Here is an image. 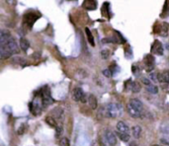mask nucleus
Listing matches in <instances>:
<instances>
[{
  "label": "nucleus",
  "instance_id": "nucleus-7",
  "mask_svg": "<svg viewBox=\"0 0 169 146\" xmlns=\"http://www.w3.org/2000/svg\"><path fill=\"white\" fill-rule=\"evenodd\" d=\"M105 139L109 146H115L117 144V137L112 130H107L105 131Z\"/></svg>",
  "mask_w": 169,
  "mask_h": 146
},
{
  "label": "nucleus",
  "instance_id": "nucleus-33",
  "mask_svg": "<svg viewBox=\"0 0 169 146\" xmlns=\"http://www.w3.org/2000/svg\"><path fill=\"white\" fill-rule=\"evenodd\" d=\"M161 142L169 145V136H165V138H161Z\"/></svg>",
  "mask_w": 169,
  "mask_h": 146
},
{
  "label": "nucleus",
  "instance_id": "nucleus-27",
  "mask_svg": "<svg viewBox=\"0 0 169 146\" xmlns=\"http://www.w3.org/2000/svg\"><path fill=\"white\" fill-rule=\"evenodd\" d=\"M60 146H69V140L66 137H63L60 140Z\"/></svg>",
  "mask_w": 169,
  "mask_h": 146
},
{
  "label": "nucleus",
  "instance_id": "nucleus-15",
  "mask_svg": "<svg viewBox=\"0 0 169 146\" xmlns=\"http://www.w3.org/2000/svg\"><path fill=\"white\" fill-rule=\"evenodd\" d=\"M88 104H89L90 108H91L92 110L97 109L98 102H97L96 97H95L94 95H89V97H88Z\"/></svg>",
  "mask_w": 169,
  "mask_h": 146
},
{
  "label": "nucleus",
  "instance_id": "nucleus-21",
  "mask_svg": "<svg viewBox=\"0 0 169 146\" xmlns=\"http://www.w3.org/2000/svg\"><path fill=\"white\" fill-rule=\"evenodd\" d=\"M46 122H47L49 125L52 126V127H55V128H56V126H58L56 120L53 119L52 117H46Z\"/></svg>",
  "mask_w": 169,
  "mask_h": 146
},
{
  "label": "nucleus",
  "instance_id": "nucleus-11",
  "mask_svg": "<svg viewBox=\"0 0 169 146\" xmlns=\"http://www.w3.org/2000/svg\"><path fill=\"white\" fill-rule=\"evenodd\" d=\"M127 110H128V113L129 115L131 116L132 117H134V119H137V117H140V115H142V112L137 111V109H134V107H132L129 104L127 105Z\"/></svg>",
  "mask_w": 169,
  "mask_h": 146
},
{
  "label": "nucleus",
  "instance_id": "nucleus-22",
  "mask_svg": "<svg viewBox=\"0 0 169 146\" xmlns=\"http://www.w3.org/2000/svg\"><path fill=\"white\" fill-rule=\"evenodd\" d=\"M145 88L148 92H150L151 94H157V93H158V87H156L155 85H153V84H151V85L145 87Z\"/></svg>",
  "mask_w": 169,
  "mask_h": 146
},
{
  "label": "nucleus",
  "instance_id": "nucleus-24",
  "mask_svg": "<svg viewBox=\"0 0 169 146\" xmlns=\"http://www.w3.org/2000/svg\"><path fill=\"white\" fill-rule=\"evenodd\" d=\"M102 14L109 18V3H104L102 6Z\"/></svg>",
  "mask_w": 169,
  "mask_h": 146
},
{
  "label": "nucleus",
  "instance_id": "nucleus-25",
  "mask_svg": "<svg viewBox=\"0 0 169 146\" xmlns=\"http://www.w3.org/2000/svg\"><path fill=\"white\" fill-rule=\"evenodd\" d=\"M26 130H27V125L26 123H22L17 132H18L19 135H22V134H24L25 132H26Z\"/></svg>",
  "mask_w": 169,
  "mask_h": 146
},
{
  "label": "nucleus",
  "instance_id": "nucleus-2",
  "mask_svg": "<svg viewBox=\"0 0 169 146\" xmlns=\"http://www.w3.org/2000/svg\"><path fill=\"white\" fill-rule=\"evenodd\" d=\"M100 113L106 117H111V119H116L122 115V106L117 103H111L108 105L104 106L101 109Z\"/></svg>",
  "mask_w": 169,
  "mask_h": 146
},
{
  "label": "nucleus",
  "instance_id": "nucleus-14",
  "mask_svg": "<svg viewBox=\"0 0 169 146\" xmlns=\"http://www.w3.org/2000/svg\"><path fill=\"white\" fill-rule=\"evenodd\" d=\"M129 104L132 107H134V109H137V111L142 112V103L140 102V100H137V99H131V100H129Z\"/></svg>",
  "mask_w": 169,
  "mask_h": 146
},
{
  "label": "nucleus",
  "instance_id": "nucleus-19",
  "mask_svg": "<svg viewBox=\"0 0 169 146\" xmlns=\"http://www.w3.org/2000/svg\"><path fill=\"white\" fill-rule=\"evenodd\" d=\"M140 133H142V128L140 125H136L133 127V135L134 138H140Z\"/></svg>",
  "mask_w": 169,
  "mask_h": 146
},
{
  "label": "nucleus",
  "instance_id": "nucleus-35",
  "mask_svg": "<svg viewBox=\"0 0 169 146\" xmlns=\"http://www.w3.org/2000/svg\"><path fill=\"white\" fill-rule=\"evenodd\" d=\"M153 146H161V145H153Z\"/></svg>",
  "mask_w": 169,
  "mask_h": 146
},
{
  "label": "nucleus",
  "instance_id": "nucleus-26",
  "mask_svg": "<svg viewBox=\"0 0 169 146\" xmlns=\"http://www.w3.org/2000/svg\"><path fill=\"white\" fill-rule=\"evenodd\" d=\"M150 79L153 82H158V72H150Z\"/></svg>",
  "mask_w": 169,
  "mask_h": 146
},
{
  "label": "nucleus",
  "instance_id": "nucleus-8",
  "mask_svg": "<svg viewBox=\"0 0 169 146\" xmlns=\"http://www.w3.org/2000/svg\"><path fill=\"white\" fill-rule=\"evenodd\" d=\"M163 52H164V49H163L162 44L160 43L159 41L155 40V41H154V43L152 44V46H151V52H152L153 54L162 55Z\"/></svg>",
  "mask_w": 169,
  "mask_h": 146
},
{
  "label": "nucleus",
  "instance_id": "nucleus-20",
  "mask_svg": "<svg viewBox=\"0 0 169 146\" xmlns=\"http://www.w3.org/2000/svg\"><path fill=\"white\" fill-rule=\"evenodd\" d=\"M85 33H86V36H87V39H88V42L89 44H91L92 47L95 46V43H94V39H93V36H92V33L90 32V30L88 28H86L85 29Z\"/></svg>",
  "mask_w": 169,
  "mask_h": 146
},
{
  "label": "nucleus",
  "instance_id": "nucleus-30",
  "mask_svg": "<svg viewBox=\"0 0 169 146\" xmlns=\"http://www.w3.org/2000/svg\"><path fill=\"white\" fill-rule=\"evenodd\" d=\"M142 84L143 85H145V87H147V86H149V85H151V81L149 80V79H147V78H142Z\"/></svg>",
  "mask_w": 169,
  "mask_h": 146
},
{
  "label": "nucleus",
  "instance_id": "nucleus-4",
  "mask_svg": "<svg viewBox=\"0 0 169 146\" xmlns=\"http://www.w3.org/2000/svg\"><path fill=\"white\" fill-rule=\"evenodd\" d=\"M72 99L73 101L75 102H82V103H85L86 100H87V96L85 95V93L83 92L82 88H75L73 89L72 91Z\"/></svg>",
  "mask_w": 169,
  "mask_h": 146
},
{
  "label": "nucleus",
  "instance_id": "nucleus-23",
  "mask_svg": "<svg viewBox=\"0 0 169 146\" xmlns=\"http://www.w3.org/2000/svg\"><path fill=\"white\" fill-rule=\"evenodd\" d=\"M118 135H119V138L121 140H123L124 142H128L129 140V133H120L118 132Z\"/></svg>",
  "mask_w": 169,
  "mask_h": 146
},
{
  "label": "nucleus",
  "instance_id": "nucleus-13",
  "mask_svg": "<svg viewBox=\"0 0 169 146\" xmlns=\"http://www.w3.org/2000/svg\"><path fill=\"white\" fill-rule=\"evenodd\" d=\"M52 117L56 120H61V119H63L64 112H63V110L61 109V108L58 107V108H55V109L52 110Z\"/></svg>",
  "mask_w": 169,
  "mask_h": 146
},
{
  "label": "nucleus",
  "instance_id": "nucleus-17",
  "mask_svg": "<svg viewBox=\"0 0 169 146\" xmlns=\"http://www.w3.org/2000/svg\"><path fill=\"white\" fill-rule=\"evenodd\" d=\"M20 47H21L22 50L27 52V50L29 49V47H30V43L28 42V40H26L25 38H22L20 40Z\"/></svg>",
  "mask_w": 169,
  "mask_h": 146
},
{
  "label": "nucleus",
  "instance_id": "nucleus-34",
  "mask_svg": "<svg viewBox=\"0 0 169 146\" xmlns=\"http://www.w3.org/2000/svg\"><path fill=\"white\" fill-rule=\"evenodd\" d=\"M129 146H137V144H136V143H134V142H132L131 144H129Z\"/></svg>",
  "mask_w": 169,
  "mask_h": 146
},
{
  "label": "nucleus",
  "instance_id": "nucleus-3",
  "mask_svg": "<svg viewBox=\"0 0 169 146\" xmlns=\"http://www.w3.org/2000/svg\"><path fill=\"white\" fill-rule=\"evenodd\" d=\"M39 15L34 12H30L25 14L24 19H23V24L28 28H32L33 25L35 24V22L38 20Z\"/></svg>",
  "mask_w": 169,
  "mask_h": 146
},
{
  "label": "nucleus",
  "instance_id": "nucleus-10",
  "mask_svg": "<svg viewBox=\"0 0 169 146\" xmlns=\"http://www.w3.org/2000/svg\"><path fill=\"white\" fill-rule=\"evenodd\" d=\"M12 36H11V34L8 30H2L1 33H0V46H3L6 43H8Z\"/></svg>",
  "mask_w": 169,
  "mask_h": 146
},
{
  "label": "nucleus",
  "instance_id": "nucleus-32",
  "mask_svg": "<svg viewBox=\"0 0 169 146\" xmlns=\"http://www.w3.org/2000/svg\"><path fill=\"white\" fill-rule=\"evenodd\" d=\"M126 57L128 58H132V52L129 49H126Z\"/></svg>",
  "mask_w": 169,
  "mask_h": 146
},
{
  "label": "nucleus",
  "instance_id": "nucleus-28",
  "mask_svg": "<svg viewBox=\"0 0 169 146\" xmlns=\"http://www.w3.org/2000/svg\"><path fill=\"white\" fill-rule=\"evenodd\" d=\"M55 130H56V137H58V138H60V136L63 132V126H61V125H58V126H56V128H55Z\"/></svg>",
  "mask_w": 169,
  "mask_h": 146
},
{
  "label": "nucleus",
  "instance_id": "nucleus-6",
  "mask_svg": "<svg viewBox=\"0 0 169 146\" xmlns=\"http://www.w3.org/2000/svg\"><path fill=\"white\" fill-rule=\"evenodd\" d=\"M40 94L42 96V99H43L44 107L50 106L52 102V96H50V91L49 87L45 86L44 88L40 91Z\"/></svg>",
  "mask_w": 169,
  "mask_h": 146
},
{
  "label": "nucleus",
  "instance_id": "nucleus-31",
  "mask_svg": "<svg viewBox=\"0 0 169 146\" xmlns=\"http://www.w3.org/2000/svg\"><path fill=\"white\" fill-rule=\"evenodd\" d=\"M103 75L104 76H106V77H111L112 76V70H110V69H105V70H103Z\"/></svg>",
  "mask_w": 169,
  "mask_h": 146
},
{
  "label": "nucleus",
  "instance_id": "nucleus-36",
  "mask_svg": "<svg viewBox=\"0 0 169 146\" xmlns=\"http://www.w3.org/2000/svg\"><path fill=\"white\" fill-rule=\"evenodd\" d=\"M168 75H169V70H168Z\"/></svg>",
  "mask_w": 169,
  "mask_h": 146
},
{
  "label": "nucleus",
  "instance_id": "nucleus-5",
  "mask_svg": "<svg viewBox=\"0 0 169 146\" xmlns=\"http://www.w3.org/2000/svg\"><path fill=\"white\" fill-rule=\"evenodd\" d=\"M155 65V58L152 54H146L143 58V66L147 72H151Z\"/></svg>",
  "mask_w": 169,
  "mask_h": 146
},
{
  "label": "nucleus",
  "instance_id": "nucleus-18",
  "mask_svg": "<svg viewBox=\"0 0 169 146\" xmlns=\"http://www.w3.org/2000/svg\"><path fill=\"white\" fill-rule=\"evenodd\" d=\"M159 35L162 36H167L168 35V26L166 23H163L161 26H160V32Z\"/></svg>",
  "mask_w": 169,
  "mask_h": 146
},
{
  "label": "nucleus",
  "instance_id": "nucleus-12",
  "mask_svg": "<svg viewBox=\"0 0 169 146\" xmlns=\"http://www.w3.org/2000/svg\"><path fill=\"white\" fill-rule=\"evenodd\" d=\"M116 127H117V131H118V132H120V133H129V126L127 125L124 122H118Z\"/></svg>",
  "mask_w": 169,
  "mask_h": 146
},
{
  "label": "nucleus",
  "instance_id": "nucleus-9",
  "mask_svg": "<svg viewBox=\"0 0 169 146\" xmlns=\"http://www.w3.org/2000/svg\"><path fill=\"white\" fill-rule=\"evenodd\" d=\"M126 89L127 90H131L134 93H139L140 91V85L136 81H131L129 80L128 82L126 83Z\"/></svg>",
  "mask_w": 169,
  "mask_h": 146
},
{
  "label": "nucleus",
  "instance_id": "nucleus-29",
  "mask_svg": "<svg viewBox=\"0 0 169 146\" xmlns=\"http://www.w3.org/2000/svg\"><path fill=\"white\" fill-rule=\"evenodd\" d=\"M110 55V52L107 49H103L102 52H101V57H102V58H104V59H107V58L109 57Z\"/></svg>",
  "mask_w": 169,
  "mask_h": 146
},
{
  "label": "nucleus",
  "instance_id": "nucleus-16",
  "mask_svg": "<svg viewBox=\"0 0 169 146\" xmlns=\"http://www.w3.org/2000/svg\"><path fill=\"white\" fill-rule=\"evenodd\" d=\"M97 6L96 1H85L83 4V7L86 8L87 10H94Z\"/></svg>",
  "mask_w": 169,
  "mask_h": 146
},
{
  "label": "nucleus",
  "instance_id": "nucleus-1",
  "mask_svg": "<svg viewBox=\"0 0 169 146\" xmlns=\"http://www.w3.org/2000/svg\"><path fill=\"white\" fill-rule=\"evenodd\" d=\"M18 52H19L18 44H17V43L13 38L8 43L3 44V46H0V57H1L2 59H6V58L10 57L11 55Z\"/></svg>",
  "mask_w": 169,
  "mask_h": 146
}]
</instances>
